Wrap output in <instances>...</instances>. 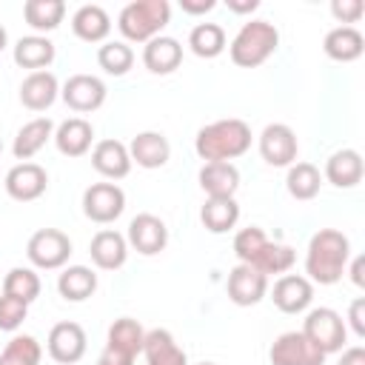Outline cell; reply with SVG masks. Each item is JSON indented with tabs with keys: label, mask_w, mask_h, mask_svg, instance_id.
I'll list each match as a JSON object with an SVG mask.
<instances>
[{
	"label": "cell",
	"mask_w": 365,
	"mask_h": 365,
	"mask_svg": "<svg viewBox=\"0 0 365 365\" xmlns=\"http://www.w3.org/2000/svg\"><path fill=\"white\" fill-rule=\"evenodd\" d=\"M40 277L31 271V268H11L3 279V294L6 297H14L20 302H34L40 297Z\"/></svg>",
	"instance_id": "d590c367"
},
{
	"label": "cell",
	"mask_w": 365,
	"mask_h": 365,
	"mask_svg": "<svg viewBox=\"0 0 365 365\" xmlns=\"http://www.w3.org/2000/svg\"><path fill=\"white\" fill-rule=\"evenodd\" d=\"M268 356H271V365H322L325 362V354L302 331L279 334Z\"/></svg>",
	"instance_id": "9c48e42d"
},
{
	"label": "cell",
	"mask_w": 365,
	"mask_h": 365,
	"mask_svg": "<svg viewBox=\"0 0 365 365\" xmlns=\"http://www.w3.org/2000/svg\"><path fill=\"white\" fill-rule=\"evenodd\" d=\"M143 354L148 365H185V351L177 345V339L165 328H154L145 334Z\"/></svg>",
	"instance_id": "603a6c76"
},
{
	"label": "cell",
	"mask_w": 365,
	"mask_h": 365,
	"mask_svg": "<svg viewBox=\"0 0 365 365\" xmlns=\"http://www.w3.org/2000/svg\"><path fill=\"white\" fill-rule=\"evenodd\" d=\"M71 29H74V34H77L80 40H86V43H100V40H106L108 31H111V17H108V11H106L103 6L88 3V6H80V9L74 11Z\"/></svg>",
	"instance_id": "d4e9b609"
},
{
	"label": "cell",
	"mask_w": 365,
	"mask_h": 365,
	"mask_svg": "<svg viewBox=\"0 0 365 365\" xmlns=\"http://www.w3.org/2000/svg\"><path fill=\"white\" fill-rule=\"evenodd\" d=\"M348 319H351V328L356 336H365V299H354L351 302V311H348Z\"/></svg>",
	"instance_id": "b9f144b4"
},
{
	"label": "cell",
	"mask_w": 365,
	"mask_h": 365,
	"mask_svg": "<svg viewBox=\"0 0 365 365\" xmlns=\"http://www.w3.org/2000/svg\"><path fill=\"white\" fill-rule=\"evenodd\" d=\"M46 185H48V174L37 163H17L6 174V191L17 202H31V200L43 197Z\"/></svg>",
	"instance_id": "4fadbf2b"
},
{
	"label": "cell",
	"mask_w": 365,
	"mask_h": 365,
	"mask_svg": "<svg viewBox=\"0 0 365 365\" xmlns=\"http://www.w3.org/2000/svg\"><path fill=\"white\" fill-rule=\"evenodd\" d=\"M351 279L362 288L365 285V257H356L354 259V265H351Z\"/></svg>",
	"instance_id": "f6af8a7d"
},
{
	"label": "cell",
	"mask_w": 365,
	"mask_h": 365,
	"mask_svg": "<svg viewBox=\"0 0 365 365\" xmlns=\"http://www.w3.org/2000/svg\"><path fill=\"white\" fill-rule=\"evenodd\" d=\"M6 43H9V34H6V29H3V26H0V51H3V48H6Z\"/></svg>",
	"instance_id": "7dc6e473"
},
{
	"label": "cell",
	"mask_w": 365,
	"mask_h": 365,
	"mask_svg": "<svg viewBox=\"0 0 365 365\" xmlns=\"http://www.w3.org/2000/svg\"><path fill=\"white\" fill-rule=\"evenodd\" d=\"M40 359H43V348L29 334L9 339L0 354V365H40Z\"/></svg>",
	"instance_id": "74e56055"
},
{
	"label": "cell",
	"mask_w": 365,
	"mask_h": 365,
	"mask_svg": "<svg viewBox=\"0 0 365 365\" xmlns=\"http://www.w3.org/2000/svg\"><path fill=\"white\" fill-rule=\"evenodd\" d=\"M271 299L274 305L282 311V314H299L311 305L314 299V285L308 277H299V274H282L277 282H274V291H271Z\"/></svg>",
	"instance_id": "2e32d148"
},
{
	"label": "cell",
	"mask_w": 365,
	"mask_h": 365,
	"mask_svg": "<svg viewBox=\"0 0 365 365\" xmlns=\"http://www.w3.org/2000/svg\"><path fill=\"white\" fill-rule=\"evenodd\" d=\"M54 137V123L48 120V117H37V120H29L20 131H17V137H14V145H11V151H14V157L17 160H31L48 140Z\"/></svg>",
	"instance_id": "f1b7e54d"
},
{
	"label": "cell",
	"mask_w": 365,
	"mask_h": 365,
	"mask_svg": "<svg viewBox=\"0 0 365 365\" xmlns=\"http://www.w3.org/2000/svg\"><path fill=\"white\" fill-rule=\"evenodd\" d=\"M297 134H294V128L291 125H285V123H271V125H265L262 128V134H259V154H262V160L268 163V165H274V168H285V165H291L294 160H297Z\"/></svg>",
	"instance_id": "8fae6325"
},
{
	"label": "cell",
	"mask_w": 365,
	"mask_h": 365,
	"mask_svg": "<svg viewBox=\"0 0 365 365\" xmlns=\"http://www.w3.org/2000/svg\"><path fill=\"white\" fill-rule=\"evenodd\" d=\"M322 48H325V54H328L331 60H336V63H351V60H356V57L362 54L365 40H362V34H359L354 26H336V29H331V31L325 34Z\"/></svg>",
	"instance_id": "4316f807"
},
{
	"label": "cell",
	"mask_w": 365,
	"mask_h": 365,
	"mask_svg": "<svg viewBox=\"0 0 365 365\" xmlns=\"http://www.w3.org/2000/svg\"><path fill=\"white\" fill-rule=\"evenodd\" d=\"M188 46H191V51L197 57L211 60V57L225 51V31L217 23H197L191 29V34H188Z\"/></svg>",
	"instance_id": "e575fe53"
},
{
	"label": "cell",
	"mask_w": 365,
	"mask_h": 365,
	"mask_svg": "<svg viewBox=\"0 0 365 365\" xmlns=\"http://www.w3.org/2000/svg\"><path fill=\"white\" fill-rule=\"evenodd\" d=\"M128 157L143 168H163L171 157V145L160 131H140L128 145Z\"/></svg>",
	"instance_id": "ac0fdd59"
},
{
	"label": "cell",
	"mask_w": 365,
	"mask_h": 365,
	"mask_svg": "<svg viewBox=\"0 0 365 365\" xmlns=\"http://www.w3.org/2000/svg\"><path fill=\"white\" fill-rule=\"evenodd\" d=\"M23 17L34 31H54L66 17L63 0H26Z\"/></svg>",
	"instance_id": "1f68e13d"
},
{
	"label": "cell",
	"mask_w": 365,
	"mask_h": 365,
	"mask_svg": "<svg viewBox=\"0 0 365 365\" xmlns=\"http://www.w3.org/2000/svg\"><path fill=\"white\" fill-rule=\"evenodd\" d=\"M97 63L106 74H114V77H123L131 66H134V51L128 43L123 40H111V43H103L100 51H97Z\"/></svg>",
	"instance_id": "8d00e7d4"
},
{
	"label": "cell",
	"mask_w": 365,
	"mask_h": 365,
	"mask_svg": "<svg viewBox=\"0 0 365 365\" xmlns=\"http://www.w3.org/2000/svg\"><path fill=\"white\" fill-rule=\"evenodd\" d=\"M143 63L151 74H171L182 63V46L174 37H154L143 48Z\"/></svg>",
	"instance_id": "7402d4cb"
},
{
	"label": "cell",
	"mask_w": 365,
	"mask_h": 365,
	"mask_svg": "<svg viewBox=\"0 0 365 365\" xmlns=\"http://www.w3.org/2000/svg\"><path fill=\"white\" fill-rule=\"evenodd\" d=\"M29 314V305L14 297H0V331H17Z\"/></svg>",
	"instance_id": "ab89813d"
},
{
	"label": "cell",
	"mask_w": 365,
	"mask_h": 365,
	"mask_svg": "<svg viewBox=\"0 0 365 365\" xmlns=\"http://www.w3.org/2000/svg\"><path fill=\"white\" fill-rule=\"evenodd\" d=\"M322 177L319 168L311 163H291L288 165V177H285V188L294 200H314L319 194Z\"/></svg>",
	"instance_id": "d6a6232c"
},
{
	"label": "cell",
	"mask_w": 365,
	"mask_h": 365,
	"mask_svg": "<svg viewBox=\"0 0 365 365\" xmlns=\"http://www.w3.org/2000/svg\"><path fill=\"white\" fill-rule=\"evenodd\" d=\"M88 254H91V262L103 271H117L125 265L128 259V242L120 231H111V228H103L94 234L91 245H88Z\"/></svg>",
	"instance_id": "e0dca14e"
},
{
	"label": "cell",
	"mask_w": 365,
	"mask_h": 365,
	"mask_svg": "<svg viewBox=\"0 0 365 365\" xmlns=\"http://www.w3.org/2000/svg\"><path fill=\"white\" fill-rule=\"evenodd\" d=\"M143 339H145V331L137 319L131 317L114 319L97 365H134V356L143 351Z\"/></svg>",
	"instance_id": "5b68a950"
},
{
	"label": "cell",
	"mask_w": 365,
	"mask_h": 365,
	"mask_svg": "<svg viewBox=\"0 0 365 365\" xmlns=\"http://www.w3.org/2000/svg\"><path fill=\"white\" fill-rule=\"evenodd\" d=\"M365 6L362 0H334L331 3V14L339 20V23H356L362 17Z\"/></svg>",
	"instance_id": "60d3db41"
},
{
	"label": "cell",
	"mask_w": 365,
	"mask_h": 365,
	"mask_svg": "<svg viewBox=\"0 0 365 365\" xmlns=\"http://www.w3.org/2000/svg\"><path fill=\"white\" fill-rule=\"evenodd\" d=\"M106 94H108L106 83H103L100 77H94V74H71V77L63 83V88H60L63 103H66L71 111H80V114L97 111V108L106 103Z\"/></svg>",
	"instance_id": "30bf717a"
},
{
	"label": "cell",
	"mask_w": 365,
	"mask_h": 365,
	"mask_svg": "<svg viewBox=\"0 0 365 365\" xmlns=\"http://www.w3.org/2000/svg\"><path fill=\"white\" fill-rule=\"evenodd\" d=\"M200 220L211 234H225V231H231L237 225L240 205H237L234 197H208L202 211H200Z\"/></svg>",
	"instance_id": "f546056e"
},
{
	"label": "cell",
	"mask_w": 365,
	"mask_h": 365,
	"mask_svg": "<svg viewBox=\"0 0 365 365\" xmlns=\"http://www.w3.org/2000/svg\"><path fill=\"white\" fill-rule=\"evenodd\" d=\"M265 231L259 228V225H248V228H242V231H237V237H234V254H237V259L240 262H251L254 259V254L265 245Z\"/></svg>",
	"instance_id": "f35d334b"
},
{
	"label": "cell",
	"mask_w": 365,
	"mask_h": 365,
	"mask_svg": "<svg viewBox=\"0 0 365 365\" xmlns=\"http://www.w3.org/2000/svg\"><path fill=\"white\" fill-rule=\"evenodd\" d=\"M60 94V83L51 71H31L20 83V103L31 111H46Z\"/></svg>",
	"instance_id": "d6986e66"
},
{
	"label": "cell",
	"mask_w": 365,
	"mask_h": 365,
	"mask_svg": "<svg viewBox=\"0 0 365 365\" xmlns=\"http://www.w3.org/2000/svg\"><path fill=\"white\" fill-rule=\"evenodd\" d=\"M0 151H3V143H0Z\"/></svg>",
	"instance_id": "681fc988"
},
{
	"label": "cell",
	"mask_w": 365,
	"mask_h": 365,
	"mask_svg": "<svg viewBox=\"0 0 365 365\" xmlns=\"http://www.w3.org/2000/svg\"><path fill=\"white\" fill-rule=\"evenodd\" d=\"M339 365H365V348L354 345V348L342 351V356H339Z\"/></svg>",
	"instance_id": "ee69618b"
},
{
	"label": "cell",
	"mask_w": 365,
	"mask_h": 365,
	"mask_svg": "<svg viewBox=\"0 0 365 365\" xmlns=\"http://www.w3.org/2000/svg\"><path fill=\"white\" fill-rule=\"evenodd\" d=\"M91 165L108 180H123L131 171V157L120 140H100L91 151Z\"/></svg>",
	"instance_id": "44dd1931"
},
{
	"label": "cell",
	"mask_w": 365,
	"mask_h": 365,
	"mask_svg": "<svg viewBox=\"0 0 365 365\" xmlns=\"http://www.w3.org/2000/svg\"><path fill=\"white\" fill-rule=\"evenodd\" d=\"M46 345H48V356H51L54 362H60V365H74V362L83 359L88 339H86V331H83L77 322H57V325L48 331Z\"/></svg>",
	"instance_id": "7c38bea8"
},
{
	"label": "cell",
	"mask_w": 365,
	"mask_h": 365,
	"mask_svg": "<svg viewBox=\"0 0 365 365\" xmlns=\"http://www.w3.org/2000/svg\"><path fill=\"white\" fill-rule=\"evenodd\" d=\"M302 334L328 356L345 345L348 331H345V319L334 308H314L302 322Z\"/></svg>",
	"instance_id": "52a82bcc"
},
{
	"label": "cell",
	"mask_w": 365,
	"mask_h": 365,
	"mask_svg": "<svg viewBox=\"0 0 365 365\" xmlns=\"http://www.w3.org/2000/svg\"><path fill=\"white\" fill-rule=\"evenodd\" d=\"M217 6V0H180V9L185 14H205Z\"/></svg>",
	"instance_id": "7bdbcfd3"
},
{
	"label": "cell",
	"mask_w": 365,
	"mask_h": 365,
	"mask_svg": "<svg viewBox=\"0 0 365 365\" xmlns=\"http://www.w3.org/2000/svg\"><path fill=\"white\" fill-rule=\"evenodd\" d=\"M279 46V31L268 20H248L240 26L237 37L228 46L231 63L240 68H257L262 66Z\"/></svg>",
	"instance_id": "3957f363"
},
{
	"label": "cell",
	"mask_w": 365,
	"mask_h": 365,
	"mask_svg": "<svg viewBox=\"0 0 365 365\" xmlns=\"http://www.w3.org/2000/svg\"><path fill=\"white\" fill-rule=\"evenodd\" d=\"M351 257V242L342 231L336 228H319L311 242H308V254H305V271L314 282L319 285H334L342 279L345 265Z\"/></svg>",
	"instance_id": "6da1fadb"
},
{
	"label": "cell",
	"mask_w": 365,
	"mask_h": 365,
	"mask_svg": "<svg viewBox=\"0 0 365 365\" xmlns=\"http://www.w3.org/2000/svg\"><path fill=\"white\" fill-rule=\"evenodd\" d=\"M26 257L34 268H43V271L63 268L71 257V240L57 228H40L29 237Z\"/></svg>",
	"instance_id": "8992f818"
},
{
	"label": "cell",
	"mask_w": 365,
	"mask_h": 365,
	"mask_svg": "<svg viewBox=\"0 0 365 365\" xmlns=\"http://www.w3.org/2000/svg\"><path fill=\"white\" fill-rule=\"evenodd\" d=\"M125 242H128L134 251L151 257V254H160V251L168 245V228H165V222H163L160 217H154V214H137V217L128 222V237H125Z\"/></svg>",
	"instance_id": "5bb4252c"
},
{
	"label": "cell",
	"mask_w": 365,
	"mask_h": 365,
	"mask_svg": "<svg viewBox=\"0 0 365 365\" xmlns=\"http://www.w3.org/2000/svg\"><path fill=\"white\" fill-rule=\"evenodd\" d=\"M171 20V6L165 0H134L123 6L117 17V29L131 43H148L160 37V31Z\"/></svg>",
	"instance_id": "277c9868"
},
{
	"label": "cell",
	"mask_w": 365,
	"mask_h": 365,
	"mask_svg": "<svg viewBox=\"0 0 365 365\" xmlns=\"http://www.w3.org/2000/svg\"><path fill=\"white\" fill-rule=\"evenodd\" d=\"M325 177L336 188H354L362 180V157L354 148L334 151L325 163Z\"/></svg>",
	"instance_id": "484cf974"
},
{
	"label": "cell",
	"mask_w": 365,
	"mask_h": 365,
	"mask_svg": "<svg viewBox=\"0 0 365 365\" xmlns=\"http://www.w3.org/2000/svg\"><path fill=\"white\" fill-rule=\"evenodd\" d=\"M259 6V0H228V9L237 11V14H245V11H254Z\"/></svg>",
	"instance_id": "bcb514c9"
},
{
	"label": "cell",
	"mask_w": 365,
	"mask_h": 365,
	"mask_svg": "<svg viewBox=\"0 0 365 365\" xmlns=\"http://www.w3.org/2000/svg\"><path fill=\"white\" fill-rule=\"evenodd\" d=\"M200 188L208 197H234L240 188V171L234 163H205L200 168Z\"/></svg>",
	"instance_id": "cb8c5ba5"
},
{
	"label": "cell",
	"mask_w": 365,
	"mask_h": 365,
	"mask_svg": "<svg viewBox=\"0 0 365 365\" xmlns=\"http://www.w3.org/2000/svg\"><path fill=\"white\" fill-rule=\"evenodd\" d=\"M200 365H217V362H200Z\"/></svg>",
	"instance_id": "c3c4849f"
},
{
	"label": "cell",
	"mask_w": 365,
	"mask_h": 365,
	"mask_svg": "<svg viewBox=\"0 0 365 365\" xmlns=\"http://www.w3.org/2000/svg\"><path fill=\"white\" fill-rule=\"evenodd\" d=\"M265 291H268V277L265 274H259L257 268H251L245 262L231 268V274H228V299L234 305H242V308L257 305L265 297Z\"/></svg>",
	"instance_id": "9a60e30c"
},
{
	"label": "cell",
	"mask_w": 365,
	"mask_h": 365,
	"mask_svg": "<svg viewBox=\"0 0 365 365\" xmlns=\"http://www.w3.org/2000/svg\"><path fill=\"white\" fill-rule=\"evenodd\" d=\"M57 291L68 302H83L97 291V274L86 265H68L57 277Z\"/></svg>",
	"instance_id": "4dcf8cb0"
},
{
	"label": "cell",
	"mask_w": 365,
	"mask_h": 365,
	"mask_svg": "<svg viewBox=\"0 0 365 365\" xmlns=\"http://www.w3.org/2000/svg\"><path fill=\"white\" fill-rule=\"evenodd\" d=\"M251 148V128L245 120L228 117L211 125H202L194 140V151L205 163H231Z\"/></svg>",
	"instance_id": "7a4b0ae2"
},
{
	"label": "cell",
	"mask_w": 365,
	"mask_h": 365,
	"mask_svg": "<svg viewBox=\"0 0 365 365\" xmlns=\"http://www.w3.org/2000/svg\"><path fill=\"white\" fill-rule=\"evenodd\" d=\"M125 211V191L117 182H94L83 191V214L91 222H114Z\"/></svg>",
	"instance_id": "ba28073f"
},
{
	"label": "cell",
	"mask_w": 365,
	"mask_h": 365,
	"mask_svg": "<svg viewBox=\"0 0 365 365\" xmlns=\"http://www.w3.org/2000/svg\"><path fill=\"white\" fill-rule=\"evenodd\" d=\"M91 140H94V128L83 117H68L54 131V145L66 157H83L91 148Z\"/></svg>",
	"instance_id": "ffe728a7"
},
{
	"label": "cell",
	"mask_w": 365,
	"mask_h": 365,
	"mask_svg": "<svg viewBox=\"0 0 365 365\" xmlns=\"http://www.w3.org/2000/svg\"><path fill=\"white\" fill-rule=\"evenodd\" d=\"M294 259H297V254H294V248H291V245H282V242H271V240H265V245L254 254V259H251L248 265L268 277V274H285V271L294 265Z\"/></svg>",
	"instance_id": "836d02e7"
},
{
	"label": "cell",
	"mask_w": 365,
	"mask_h": 365,
	"mask_svg": "<svg viewBox=\"0 0 365 365\" xmlns=\"http://www.w3.org/2000/svg\"><path fill=\"white\" fill-rule=\"evenodd\" d=\"M51 60H54V43L48 37L29 34V37H20L14 46V63L20 68L46 71V66H51Z\"/></svg>",
	"instance_id": "83f0119b"
}]
</instances>
